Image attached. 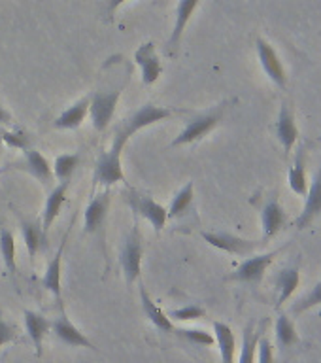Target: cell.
<instances>
[{
  "instance_id": "obj_23",
  "label": "cell",
  "mask_w": 321,
  "mask_h": 363,
  "mask_svg": "<svg viewBox=\"0 0 321 363\" xmlns=\"http://www.w3.org/2000/svg\"><path fill=\"white\" fill-rule=\"evenodd\" d=\"M19 223H21V235L23 240H25V246H27L28 257L34 259L40 250L44 248L47 235L42 229V221L40 220H28V218H23L21 216Z\"/></svg>"
},
{
  "instance_id": "obj_9",
  "label": "cell",
  "mask_w": 321,
  "mask_h": 363,
  "mask_svg": "<svg viewBox=\"0 0 321 363\" xmlns=\"http://www.w3.org/2000/svg\"><path fill=\"white\" fill-rule=\"evenodd\" d=\"M255 50H257L261 68L266 74V78L271 79L278 89H286L288 87V74H286V68H283L282 61H280V57H278L276 50L272 48L271 42L263 38V36H257L255 38Z\"/></svg>"
},
{
  "instance_id": "obj_35",
  "label": "cell",
  "mask_w": 321,
  "mask_h": 363,
  "mask_svg": "<svg viewBox=\"0 0 321 363\" xmlns=\"http://www.w3.org/2000/svg\"><path fill=\"white\" fill-rule=\"evenodd\" d=\"M176 333L180 335L181 339L197 346H212L215 342L214 335L204 331V329H176Z\"/></svg>"
},
{
  "instance_id": "obj_10",
  "label": "cell",
  "mask_w": 321,
  "mask_h": 363,
  "mask_svg": "<svg viewBox=\"0 0 321 363\" xmlns=\"http://www.w3.org/2000/svg\"><path fill=\"white\" fill-rule=\"evenodd\" d=\"M110 189H104L102 193L91 199L84 214V231L93 237H104V225L108 220V210H110Z\"/></svg>"
},
{
  "instance_id": "obj_32",
  "label": "cell",
  "mask_w": 321,
  "mask_h": 363,
  "mask_svg": "<svg viewBox=\"0 0 321 363\" xmlns=\"http://www.w3.org/2000/svg\"><path fill=\"white\" fill-rule=\"evenodd\" d=\"M316 306H321V280L305 295V297H300V299L291 306V314H297V316H299L303 312L310 311V308H316Z\"/></svg>"
},
{
  "instance_id": "obj_6",
  "label": "cell",
  "mask_w": 321,
  "mask_h": 363,
  "mask_svg": "<svg viewBox=\"0 0 321 363\" xmlns=\"http://www.w3.org/2000/svg\"><path fill=\"white\" fill-rule=\"evenodd\" d=\"M121 152H123V147L118 146V144H112V147L108 152L101 153V157L96 161L95 176H93L95 186L101 184L106 189H110L113 184L125 182V172L123 167H121Z\"/></svg>"
},
{
  "instance_id": "obj_20",
  "label": "cell",
  "mask_w": 321,
  "mask_h": 363,
  "mask_svg": "<svg viewBox=\"0 0 321 363\" xmlns=\"http://www.w3.org/2000/svg\"><path fill=\"white\" fill-rule=\"evenodd\" d=\"M23 318H25V329H27L28 339L33 340L34 350H36V356H42L44 339H45V335L50 333L51 322L45 316H42L40 312L28 311V308H25V312H23Z\"/></svg>"
},
{
  "instance_id": "obj_40",
  "label": "cell",
  "mask_w": 321,
  "mask_h": 363,
  "mask_svg": "<svg viewBox=\"0 0 321 363\" xmlns=\"http://www.w3.org/2000/svg\"><path fill=\"white\" fill-rule=\"evenodd\" d=\"M0 155H2V140H0Z\"/></svg>"
},
{
  "instance_id": "obj_21",
  "label": "cell",
  "mask_w": 321,
  "mask_h": 363,
  "mask_svg": "<svg viewBox=\"0 0 321 363\" xmlns=\"http://www.w3.org/2000/svg\"><path fill=\"white\" fill-rule=\"evenodd\" d=\"M89 102L91 95L79 99L78 102H74L72 106H68L64 112H61L53 119V127L55 129H79L85 118L89 116Z\"/></svg>"
},
{
  "instance_id": "obj_4",
  "label": "cell",
  "mask_w": 321,
  "mask_h": 363,
  "mask_svg": "<svg viewBox=\"0 0 321 363\" xmlns=\"http://www.w3.org/2000/svg\"><path fill=\"white\" fill-rule=\"evenodd\" d=\"M282 252L283 248H278L272 250V252H266V254L249 255L248 259H244L242 263L237 267V271L232 272L231 277H227V280L257 286V284L263 280V277H265L266 269L272 265V261L276 259V255H280Z\"/></svg>"
},
{
  "instance_id": "obj_12",
  "label": "cell",
  "mask_w": 321,
  "mask_h": 363,
  "mask_svg": "<svg viewBox=\"0 0 321 363\" xmlns=\"http://www.w3.org/2000/svg\"><path fill=\"white\" fill-rule=\"evenodd\" d=\"M16 169L25 170L27 174H30L33 178L42 184L44 187H53V180H55V176H53V169H51L50 161L38 152V150H34V147H28L23 152V157L13 164Z\"/></svg>"
},
{
  "instance_id": "obj_27",
  "label": "cell",
  "mask_w": 321,
  "mask_h": 363,
  "mask_svg": "<svg viewBox=\"0 0 321 363\" xmlns=\"http://www.w3.org/2000/svg\"><path fill=\"white\" fill-rule=\"evenodd\" d=\"M138 291H140V303H142V311L146 314V318L150 322L159 328L161 331H174V323L170 320L167 314H164L157 305H155V301L152 299V295L147 294V289L144 284H138Z\"/></svg>"
},
{
  "instance_id": "obj_38",
  "label": "cell",
  "mask_w": 321,
  "mask_h": 363,
  "mask_svg": "<svg viewBox=\"0 0 321 363\" xmlns=\"http://www.w3.org/2000/svg\"><path fill=\"white\" fill-rule=\"evenodd\" d=\"M127 0H108L106 8H104V16H106V21L112 23L113 21V13L118 11V8L125 4Z\"/></svg>"
},
{
  "instance_id": "obj_16",
  "label": "cell",
  "mask_w": 321,
  "mask_h": 363,
  "mask_svg": "<svg viewBox=\"0 0 321 363\" xmlns=\"http://www.w3.org/2000/svg\"><path fill=\"white\" fill-rule=\"evenodd\" d=\"M67 238H68V233L64 235V238H62V244L59 246L55 255H53V259H51L50 263H47V267H45L44 277H42V286H44V288L47 289L53 297H55V303L59 305V308H64V305H62L61 272H62V254H64V244H67Z\"/></svg>"
},
{
  "instance_id": "obj_31",
  "label": "cell",
  "mask_w": 321,
  "mask_h": 363,
  "mask_svg": "<svg viewBox=\"0 0 321 363\" xmlns=\"http://www.w3.org/2000/svg\"><path fill=\"white\" fill-rule=\"evenodd\" d=\"M193 199H195V186H193V182H187L186 186L176 193L174 199H172V203H170V208L167 210L169 220L186 214L187 210H189V206L193 204Z\"/></svg>"
},
{
  "instance_id": "obj_17",
  "label": "cell",
  "mask_w": 321,
  "mask_h": 363,
  "mask_svg": "<svg viewBox=\"0 0 321 363\" xmlns=\"http://www.w3.org/2000/svg\"><path fill=\"white\" fill-rule=\"evenodd\" d=\"M321 216V167L317 169L316 176L312 178V184H308V191L305 195V206L303 212L297 218V229H306L312 221Z\"/></svg>"
},
{
  "instance_id": "obj_28",
  "label": "cell",
  "mask_w": 321,
  "mask_h": 363,
  "mask_svg": "<svg viewBox=\"0 0 321 363\" xmlns=\"http://www.w3.org/2000/svg\"><path fill=\"white\" fill-rule=\"evenodd\" d=\"M274 340H276V348L280 352L288 350L299 342V333H297L295 322L286 312L278 314L276 322H274Z\"/></svg>"
},
{
  "instance_id": "obj_25",
  "label": "cell",
  "mask_w": 321,
  "mask_h": 363,
  "mask_svg": "<svg viewBox=\"0 0 321 363\" xmlns=\"http://www.w3.org/2000/svg\"><path fill=\"white\" fill-rule=\"evenodd\" d=\"M214 339L220 348L221 363H235L237 356V337L229 323L214 322Z\"/></svg>"
},
{
  "instance_id": "obj_15",
  "label": "cell",
  "mask_w": 321,
  "mask_h": 363,
  "mask_svg": "<svg viewBox=\"0 0 321 363\" xmlns=\"http://www.w3.org/2000/svg\"><path fill=\"white\" fill-rule=\"evenodd\" d=\"M288 223V212L276 197H271L261 210V227H263V242H269L278 233L282 231Z\"/></svg>"
},
{
  "instance_id": "obj_3",
  "label": "cell",
  "mask_w": 321,
  "mask_h": 363,
  "mask_svg": "<svg viewBox=\"0 0 321 363\" xmlns=\"http://www.w3.org/2000/svg\"><path fill=\"white\" fill-rule=\"evenodd\" d=\"M142 255H144V246H142V233L140 227L135 225L130 233L125 238L123 248L119 254V263H121V271H123L125 282L127 286H135V282L140 280L142 272Z\"/></svg>"
},
{
  "instance_id": "obj_29",
  "label": "cell",
  "mask_w": 321,
  "mask_h": 363,
  "mask_svg": "<svg viewBox=\"0 0 321 363\" xmlns=\"http://www.w3.org/2000/svg\"><path fill=\"white\" fill-rule=\"evenodd\" d=\"M0 254L6 269L11 277L17 274V257H16V237L8 227H0Z\"/></svg>"
},
{
  "instance_id": "obj_39",
  "label": "cell",
  "mask_w": 321,
  "mask_h": 363,
  "mask_svg": "<svg viewBox=\"0 0 321 363\" xmlns=\"http://www.w3.org/2000/svg\"><path fill=\"white\" fill-rule=\"evenodd\" d=\"M13 123V119H11V113L6 110L2 104H0V125H11Z\"/></svg>"
},
{
  "instance_id": "obj_26",
  "label": "cell",
  "mask_w": 321,
  "mask_h": 363,
  "mask_svg": "<svg viewBox=\"0 0 321 363\" xmlns=\"http://www.w3.org/2000/svg\"><path fill=\"white\" fill-rule=\"evenodd\" d=\"M300 284V271H299V265H288L283 267L280 274L276 278V288H278V299H276V306L283 305V303H288L293 294L297 291Z\"/></svg>"
},
{
  "instance_id": "obj_24",
  "label": "cell",
  "mask_w": 321,
  "mask_h": 363,
  "mask_svg": "<svg viewBox=\"0 0 321 363\" xmlns=\"http://www.w3.org/2000/svg\"><path fill=\"white\" fill-rule=\"evenodd\" d=\"M266 322H261L259 328L254 322H249L244 328L242 345H240V356L238 363H255L257 362V345H259L261 335L265 333Z\"/></svg>"
},
{
  "instance_id": "obj_11",
  "label": "cell",
  "mask_w": 321,
  "mask_h": 363,
  "mask_svg": "<svg viewBox=\"0 0 321 363\" xmlns=\"http://www.w3.org/2000/svg\"><path fill=\"white\" fill-rule=\"evenodd\" d=\"M59 316L51 322V331L55 333V337L59 340H62L64 345L74 346V348H87V350H98L95 345H93V340L87 339V335L78 328V325H74L72 320L67 316V312L64 308H59Z\"/></svg>"
},
{
  "instance_id": "obj_33",
  "label": "cell",
  "mask_w": 321,
  "mask_h": 363,
  "mask_svg": "<svg viewBox=\"0 0 321 363\" xmlns=\"http://www.w3.org/2000/svg\"><path fill=\"white\" fill-rule=\"evenodd\" d=\"M0 140L4 142L8 147H13V150H19V152H25L30 147V138H28L23 130H0Z\"/></svg>"
},
{
  "instance_id": "obj_1",
  "label": "cell",
  "mask_w": 321,
  "mask_h": 363,
  "mask_svg": "<svg viewBox=\"0 0 321 363\" xmlns=\"http://www.w3.org/2000/svg\"><path fill=\"white\" fill-rule=\"evenodd\" d=\"M178 112H181V110L155 106V104H144V106L138 108V110L121 125V129H119L118 133H116V136H113V144L125 147V144L129 142L130 136H135L138 130L146 129L150 125L161 123L164 119H170Z\"/></svg>"
},
{
  "instance_id": "obj_36",
  "label": "cell",
  "mask_w": 321,
  "mask_h": 363,
  "mask_svg": "<svg viewBox=\"0 0 321 363\" xmlns=\"http://www.w3.org/2000/svg\"><path fill=\"white\" fill-rule=\"evenodd\" d=\"M255 363H276L274 357V345L265 333L261 335L259 345H257V362Z\"/></svg>"
},
{
  "instance_id": "obj_13",
  "label": "cell",
  "mask_w": 321,
  "mask_h": 363,
  "mask_svg": "<svg viewBox=\"0 0 321 363\" xmlns=\"http://www.w3.org/2000/svg\"><path fill=\"white\" fill-rule=\"evenodd\" d=\"M276 136L278 142L282 144L283 155L289 157L293 147L299 142V127H297V119H295L293 108L289 106L288 102H283L276 119Z\"/></svg>"
},
{
  "instance_id": "obj_2",
  "label": "cell",
  "mask_w": 321,
  "mask_h": 363,
  "mask_svg": "<svg viewBox=\"0 0 321 363\" xmlns=\"http://www.w3.org/2000/svg\"><path fill=\"white\" fill-rule=\"evenodd\" d=\"M227 110V102H221L215 108L208 110V112L198 113L193 119L187 121V125L180 130V135L176 136L174 140L170 142V147L186 146V144H193V142L203 140L204 136H208L212 130L220 125Z\"/></svg>"
},
{
  "instance_id": "obj_14",
  "label": "cell",
  "mask_w": 321,
  "mask_h": 363,
  "mask_svg": "<svg viewBox=\"0 0 321 363\" xmlns=\"http://www.w3.org/2000/svg\"><path fill=\"white\" fill-rule=\"evenodd\" d=\"M135 62L140 67L142 84L144 85H153L163 74V65H161V59H159L153 42H144V44L138 45L135 53Z\"/></svg>"
},
{
  "instance_id": "obj_8",
  "label": "cell",
  "mask_w": 321,
  "mask_h": 363,
  "mask_svg": "<svg viewBox=\"0 0 321 363\" xmlns=\"http://www.w3.org/2000/svg\"><path fill=\"white\" fill-rule=\"evenodd\" d=\"M201 235L210 246L232 255H254L263 244V240H249L225 231H203Z\"/></svg>"
},
{
  "instance_id": "obj_30",
  "label": "cell",
  "mask_w": 321,
  "mask_h": 363,
  "mask_svg": "<svg viewBox=\"0 0 321 363\" xmlns=\"http://www.w3.org/2000/svg\"><path fill=\"white\" fill-rule=\"evenodd\" d=\"M81 163V157L78 153H62V155H57L55 163H53V176L55 180L59 182H70L72 180L74 172Z\"/></svg>"
},
{
  "instance_id": "obj_34",
  "label": "cell",
  "mask_w": 321,
  "mask_h": 363,
  "mask_svg": "<svg viewBox=\"0 0 321 363\" xmlns=\"http://www.w3.org/2000/svg\"><path fill=\"white\" fill-rule=\"evenodd\" d=\"M167 316L176 320V322H195V320H201V318L206 316V311L198 305H186L181 308L170 311Z\"/></svg>"
},
{
  "instance_id": "obj_5",
  "label": "cell",
  "mask_w": 321,
  "mask_h": 363,
  "mask_svg": "<svg viewBox=\"0 0 321 363\" xmlns=\"http://www.w3.org/2000/svg\"><path fill=\"white\" fill-rule=\"evenodd\" d=\"M121 99V89H110V91H95L91 95L89 102V116L93 121L95 130L102 133L108 129V125L112 123L113 113Z\"/></svg>"
},
{
  "instance_id": "obj_37",
  "label": "cell",
  "mask_w": 321,
  "mask_h": 363,
  "mask_svg": "<svg viewBox=\"0 0 321 363\" xmlns=\"http://www.w3.org/2000/svg\"><path fill=\"white\" fill-rule=\"evenodd\" d=\"M16 337H17L16 328H13L11 323L6 322L4 316H2V312H0V348L6 345H10V342H13Z\"/></svg>"
},
{
  "instance_id": "obj_7",
  "label": "cell",
  "mask_w": 321,
  "mask_h": 363,
  "mask_svg": "<svg viewBox=\"0 0 321 363\" xmlns=\"http://www.w3.org/2000/svg\"><path fill=\"white\" fill-rule=\"evenodd\" d=\"M127 203L133 208L135 216H142L144 220L150 221L153 225V229L157 233H161L169 221V216H167V208L163 204L155 203L152 197H147L144 193L136 191L133 187L127 189Z\"/></svg>"
},
{
  "instance_id": "obj_22",
  "label": "cell",
  "mask_w": 321,
  "mask_h": 363,
  "mask_svg": "<svg viewBox=\"0 0 321 363\" xmlns=\"http://www.w3.org/2000/svg\"><path fill=\"white\" fill-rule=\"evenodd\" d=\"M288 184H289V189H291L295 195H300V197H305L306 191H308V180H306V150H305V144H300V146L297 147V153H295L293 163H291V167H289Z\"/></svg>"
},
{
  "instance_id": "obj_18",
  "label": "cell",
  "mask_w": 321,
  "mask_h": 363,
  "mask_svg": "<svg viewBox=\"0 0 321 363\" xmlns=\"http://www.w3.org/2000/svg\"><path fill=\"white\" fill-rule=\"evenodd\" d=\"M201 4V0H178V6H176V17H174V28H172V34H170L169 42H167V51L174 55L178 48H180L181 36H184V30H186L187 23L191 21L193 13Z\"/></svg>"
},
{
  "instance_id": "obj_19",
  "label": "cell",
  "mask_w": 321,
  "mask_h": 363,
  "mask_svg": "<svg viewBox=\"0 0 321 363\" xmlns=\"http://www.w3.org/2000/svg\"><path fill=\"white\" fill-rule=\"evenodd\" d=\"M68 187H70V182H59L57 186L51 187L50 195L45 199L44 212H42V218H40V221H42V229H44L45 235L50 231V227L53 225V221L57 220V216L61 212L62 204L67 203Z\"/></svg>"
}]
</instances>
